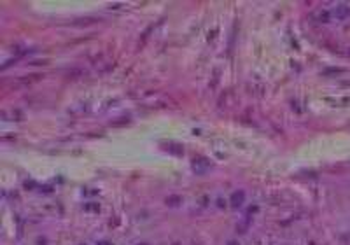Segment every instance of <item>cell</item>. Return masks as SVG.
Masks as SVG:
<instances>
[{
    "mask_svg": "<svg viewBox=\"0 0 350 245\" xmlns=\"http://www.w3.org/2000/svg\"><path fill=\"white\" fill-rule=\"evenodd\" d=\"M334 14H336V18L338 19H345L347 16H350V7H347V5H338L336 7V11H334Z\"/></svg>",
    "mask_w": 350,
    "mask_h": 245,
    "instance_id": "obj_1",
    "label": "cell"
},
{
    "mask_svg": "<svg viewBox=\"0 0 350 245\" xmlns=\"http://www.w3.org/2000/svg\"><path fill=\"white\" fill-rule=\"evenodd\" d=\"M243 191H240V193H233V196H231V201H233V207H240L242 203H243Z\"/></svg>",
    "mask_w": 350,
    "mask_h": 245,
    "instance_id": "obj_2",
    "label": "cell"
},
{
    "mask_svg": "<svg viewBox=\"0 0 350 245\" xmlns=\"http://www.w3.org/2000/svg\"><path fill=\"white\" fill-rule=\"evenodd\" d=\"M228 245H238V243H236V242H229Z\"/></svg>",
    "mask_w": 350,
    "mask_h": 245,
    "instance_id": "obj_3",
    "label": "cell"
}]
</instances>
